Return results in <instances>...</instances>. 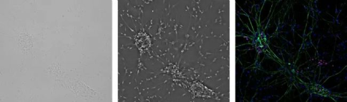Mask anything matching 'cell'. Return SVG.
Wrapping results in <instances>:
<instances>
[{
    "mask_svg": "<svg viewBox=\"0 0 347 102\" xmlns=\"http://www.w3.org/2000/svg\"><path fill=\"white\" fill-rule=\"evenodd\" d=\"M17 43L23 55H29L33 48V35L28 31H21L17 34Z\"/></svg>",
    "mask_w": 347,
    "mask_h": 102,
    "instance_id": "cell-1",
    "label": "cell"
}]
</instances>
